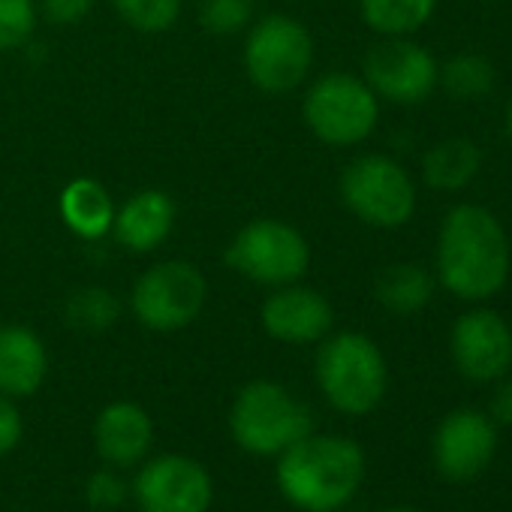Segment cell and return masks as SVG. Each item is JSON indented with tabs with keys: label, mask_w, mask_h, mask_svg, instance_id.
<instances>
[{
	"label": "cell",
	"mask_w": 512,
	"mask_h": 512,
	"mask_svg": "<svg viewBox=\"0 0 512 512\" xmlns=\"http://www.w3.org/2000/svg\"><path fill=\"white\" fill-rule=\"evenodd\" d=\"M509 272L512 247L500 217L476 202L452 205L437 229L434 281L461 302L485 305L503 293Z\"/></svg>",
	"instance_id": "6da1fadb"
},
{
	"label": "cell",
	"mask_w": 512,
	"mask_h": 512,
	"mask_svg": "<svg viewBox=\"0 0 512 512\" xmlns=\"http://www.w3.org/2000/svg\"><path fill=\"white\" fill-rule=\"evenodd\" d=\"M365 449L344 434H305L275 458L281 497L299 512H341L365 482Z\"/></svg>",
	"instance_id": "7a4b0ae2"
},
{
	"label": "cell",
	"mask_w": 512,
	"mask_h": 512,
	"mask_svg": "<svg viewBox=\"0 0 512 512\" xmlns=\"http://www.w3.org/2000/svg\"><path fill=\"white\" fill-rule=\"evenodd\" d=\"M314 377L329 407L344 416L374 413L389 389L386 356L362 332L326 335L317 350Z\"/></svg>",
	"instance_id": "3957f363"
},
{
	"label": "cell",
	"mask_w": 512,
	"mask_h": 512,
	"mask_svg": "<svg viewBox=\"0 0 512 512\" xmlns=\"http://www.w3.org/2000/svg\"><path fill=\"white\" fill-rule=\"evenodd\" d=\"M311 431V407L275 380H253L232 398L229 434L253 458H278Z\"/></svg>",
	"instance_id": "277c9868"
},
{
	"label": "cell",
	"mask_w": 512,
	"mask_h": 512,
	"mask_svg": "<svg viewBox=\"0 0 512 512\" xmlns=\"http://www.w3.org/2000/svg\"><path fill=\"white\" fill-rule=\"evenodd\" d=\"M344 205L374 229H401L416 214V181L413 175L386 154L356 157L341 172Z\"/></svg>",
	"instance_id": "5b68a950"
},
{
	"label": "cell",
	"mask_w": 512,
	"mask_h": 512,
	"mask_svg": "<svg viewBox=\"0 0 512 512\" xmlns=\"http://www.w3.org/2000/svg\"><path fill=\"white\" fill-rule=\"evenodd\" d=\"M226 266L253 284L287 287L308 272L311 247L296 226L260 217L238 229V235L226 247Z\"/></svg>",
	"instance_id": "8992f818"
},
{
	"label": "cell",
	"mask_w": 512,
	"mask_h": 512,
	"mask_svg": "<svg viewBox=\"0 0 512 512\" xmlns=\"http://www.w3.org/2000/svg\"><path fill=\"white\" fill-rule=\"evenodd\" d=\"M302 115L320 142L350 148L377 130L380 100L365 79L353 73H326L305 94Z\"/></svg>",
	"instance_id": "52a82bcc"
},
{
	"label": "cell",
	"mask_w": 512,
	"mask_h": 512,
	"mask_svg": "<svg viewBox=\"0 0 512 512\" xmlns=\"http://www.w3.org/2000/svg\"><path fill=\"white\" fill-rule=\"evenodd\" d=\"M314 64V40L308 28L290 16L260 19L244 43V70L266 94H287L305 82Z\"/></svg>",
	"instance_id": "ba28073f"
},
{
	"label": "cell",
	"mask_w": 512,
	"mask_h": 512,
	"mask_svg": "<svg viewBox=\"0 0 512 512\" xmlns=\"http://www.w3.org/2000/svg\"><path fill=\"white\" fill-rule=\"evenodd\" d=\"M205 296L208 284L202 272L184 260H169L157 263L136 281L130 308L145 329L178 332L202 314Z\"/></svg>",
	"instance_id": "9c48e42d"
},
{
	"label": "cell",
	"mask_w": 512,
	"mask_h": 512,
	"mask_svg": "<svg viewBox=\"0 0 512 512\" xmlns=\"http://www.w3.org/2000/svg\"><path fill=\"white\" fill-rule=\"evenodd\" d=\"M130 497L139 512H208L214 503V479L190 455H148L136 467Z\"/></svg>",
	"instance_id": "30bf717a"
},
{
	"label": "cell",
	"mask_w": 512,
	"mask_h": 512,
	"mask_svg": "<svg viewBox=\"0 0 512 512\" xmlns=\"http://www.w3.org/2000/svg\"><path fill=\"white\" fill-rule=\"evenodd\" d=\"M500 446V425L473 407H458L446 413L431 437L434 470L446 482H473L488 470Z\"/></svg>",
	"instance_id": "8fae6325"
},
{
	"label": "cell",
	"mask_w": 512,
	"mask_h": 512,
	"mask_svg": "<svg viewBox=\"0 0 512 512\" xmlns=\"http://www.w3.org/2000/svg\"><path fill=\"white\" fill-rule=\"evenodd\" d=\"M437 58L410 37H386L365 58V82L377 100L395 106H419L437 91Z\"/></svg>",
	"instance_id": "7c38bea8"
},
{
	"label": "cell",
	"mask_w": 512,
	"mask_h": 512,
	"mask_svg": "<svg viewBox=\"0 0 512 512\" xmlns=\"http://www.w3.org/2000/svg\"><path fill=\"white\" fill-rule=\"evenodd\" d=\"M449 356L470 383H497L512 371V326L491 308L473 305L449 329Z\"/></svg>",
	"instance_id": "4fadbf2b"
},
{
	"label": "cell",
	"mask_w": 512,
	"mask_h": 512,
	"mask_svg": "<svg viewBox=\"0 0 512 512\" xmlns=\"http://www.w3.org/2000/svg\"><path fill=\"white\" fill-rule=\"evenodd\" d=\"M260 320L269 338L281 344L305 347L332 335L335 311L323 293L287 284V287H278V293H272L263 302Z\"/></svg>",
	"instance_id": "5bb4252c"
},
{
	"label": "cell",
	"mask_w": 512,
	"mask_h": 512,
	"mask_svg": "<svg viewBox=\"0 0 512 512\" xmlns=\"http://www.w3.org/2000/svg\"><path fill=\"white\" fill-rule=\"evenodd\" d=\"M91 437L103 464L118 470L139 467L154 446V419L136 401H112L97 413Z\"/></svg>",
	"instance_id": "9a60e30c"
},
{
	"label": "cell",
	"mask_w": 512,
	"mask_h": 512,
	"mask_svg": "<svg viewBox=\"0 0 512 512\" xmlns=\"http://www.w3.org/2000/svg\"><path fill=\"white\" fill-rule=\"evenodd\" d=\"M49 374V350L28 326H0V395L28 398Z\"/></svg>",
	"instance_id": "2e32d148"
},
{
	"label": "cell",
	"mask_w": 512,
	"mask_h": 512,
	"mask_svg": "<svg viewBox=\"0 0 512 512\" xmlns=\"http://www.w3.org/2000/svg\"><path fill=\"white\" fill-rule=\"evenodd\" d=\"M175 223V202L163 190H139L115 211V235L133 253H148L160 247Z\"/></svg>",
	"instance_id": "e0dca14e"
},
{
	"label": "cell",
	"mask_w": 512,
	"mask_h": 512,
	"mask_svg": "<svg viewBox=\"0 0 512 512\" xmlns=\"http://www.w3.org/2000/svg\"><path fill=\"white\" fill-rule=\"evenodd\" d=\"M482 169V151L473 139L452 136L434 142L422 157V178L431 190L458 193L464 190Z\"/></svg>",
	"instance_id": "ac0fdd59"
},
{
	"label": "cell",
	"mask_w": 512,
	"mask_h": 512,
	"mask_svg": "<svg viewBox=\"0 0 512 512\" xmlns=\"http://www.w3.org/2000/svg\"><path fill=\"white\" fill-rule=\"evenodd\" d=\"M434 275L419 263H392L374 281V299L395 317H413L434 299Z\"/></svg>",
	"instance_id": "d6986e66"
},
{
	"label": "cell",
	"mask_w": 512,
	"mask_h": 512,
	"mask_svg": "<svg viewBox=\"0 0 512 512\" xmlns=\"http://www.w3.org/2000/svg\"><path fill=\"white\" fill-rule=\"evenodd\" d=\"M61 217L79 238H103L115 223V205L100 181L76 178L61 193Z\"/></svg>",
	"instance_id": "ffe728a7"
},
{
	"label": "cell",
	"mask_w": 512,
	"mask_h": 512,
	"mask_svg": "<svg viewBox=\"0 0 512 512\" xmlns=\"http://www.w3.org/2000/svg\"><path fill=\"white\" fill-rule=\"evenodd\" d=\"M437 10V0H359L365 25L380 37H413Z\"/></svg>",
	"instance_id": "44dd1931"
},
{
	"label": "cell",
	"mask_w": 512,
	"mask_h": 512,
	"mask_svg": "<svg viewBox=\"0 0 512 512\" xmlns=\"http://www.w3.org/2000/svg\"><path fill=\"white\" fill-rule=\"evenodd\" d=\"M497 70L494 64L479 52H461L452 55L446 64H440L437 88H443L458 103H476L494 91Z\"/></svg>",
	"instance_id": "7402d4cb"
},
{
	"label": "cell",
	"mask_w": 512,
	"mask_h": 512,
	"mask_svg": "<svg viewBox=\"0 0 512 512\" xmlns=\"http://www.w3.org/2000/svg\"><path fill=\"white\" fill-rule=\"evenodd\" d=\"M118 299L103 287H85L67 299V323L82 332H106L118 320Z\"/></svg>",
	"instance_id": "603a6c76"
},
{
	"label": "cell",
	"mask_w": 512,
	"mask_h": 512,
	"mask_svg": "<svg viewBox=\"0 0 512 512\" xmlns=\"http://www.w3.org/2000/svg\"><path fill=\"white\" fill-rule=\"evenodd\" d=\"M118 16L142 34H163L181 16V0H112Z\"/></svg>",
	"instance_id": "cb8c5ba5"
},
{
	"label": "cell",
	"mask_w": 512,
	"mask_h": 512,
	"mask_svg": "<svg viewBox=\"0 0 512 512\" xmlns=\"http://www.w3.org/2000/svg\"><path fill=\"white\" fill-rule=\"evenodd\" d=\"M37 28L34 0H0V52H13L31 40Z\"/></svg>",
	"instance_id": "d4e9b609"
},
{
	"label": "cell",
	"mask_w": 512,
	"mask_h": 512,
	"mask_svg": "<svg viewBox=\"0 0 512 512\" xmlns=\"http://www.w3.org/2000/svg\"><path fill=\"white\" fill-rule=\"evenodd\" d=\"M253 4L250 0H202V28L214 37H232L250 25Z\"/></svg>",
	"instance_id": "484cf974"
},
{
	"label": "cell",
	"mask_w": 512,
	"mask_h": 512,
	"mask_svg": "<svg viewBox=\"0 0 512 512\" xmlns=\"http://www.w3.org/2000/svg\"><path fill=\"white\" fill-rule=\"evenodd\" d=\"M127 497H130V485H127V479L121 476L118 467H109V464H106V467L94 470V473L88 476V482H85V500H88V506L97 509V512H112V509L124 506Z\"/></svg>",
	"instance_id": "4316f807"
},
{
	"label": "cell",
	"mask_w": 512,
	"mask_h": 512,
	"mask_svg": "<svg viewBox=\"0 0 512 512\" xmlns=\"http://www.w3.org/2000/svg\"><path fill=\"white\" fill-rule=\"evenodd\" d=\"M25 437V419L13 398L0 395V458L10 455Z\"/></svg>",
	"instance_id": "83f0119b"
},
{
	"label": "cell",
	"mask_w": 512,
	"mask_h": 512,
	"mask_svg": "<svg viewBox=\"0 0 512 512\" xmlns=\"http://www.w3.org/2000/svg\"><path fill=\"white\" fill-rule=\"evenodd\" d=\"M40 7H43V16L55 25H76L82 22L91 7H94V0H40Z\"/></svg>",
	"instance_id": "f1b7e54d"
},
{
	"label": "cell",
	"mask_w": 512,
	"mask_h": 512,
	"mask_svg": "<svg viewBox=\"0 0 512 512\" xmlns=\"http://www.w3.org/2000/svg\"><path fill=\"white\" fill-rule=\"evenodd\" d=\"M488 416L503 425V428H512V377H500L494 383V392H491V401H488Z\"/></svg>",
	"instance_id": "f546056e"
},
{
	"label": "cell",
	"mask_w": 512,
	"mask_h": 512,
	"mask_svg": "<svg viewBox=\"0 0 512 512\" xmlns=\"http://www.w3.org/2000/svg\"><path fill=\"white\" fill-rule=\"evenodd\" d=\"M503 133H506V139H509V145H512V97H509L506 112H503Z\"/></svg>",
	"instance_id": "4dcf8cb0"
},
{
	"label": "cell",
	"mask_w": 512,
	"mask_h": 512,
	"mask_svg": "<svg viewBox=\"0 0 512 512\" xmlns=\"http://www.w3.org/2000/svg\"><path fill=\"white\" fill-rule=\"evenodd\" d=\"M383 512H419V509H413V506H389Z\"/></svg>",
	"instance_id": "1f68e13d"
}]
</instances>
